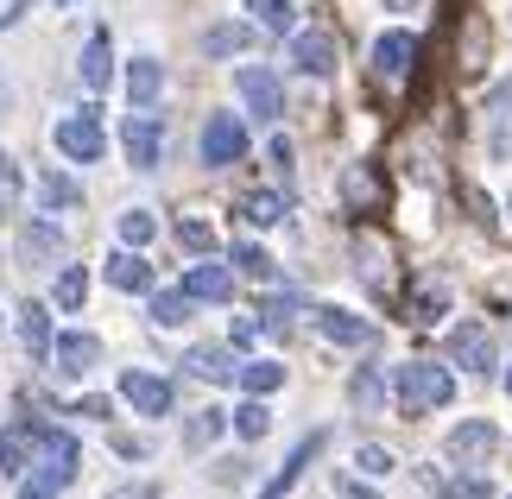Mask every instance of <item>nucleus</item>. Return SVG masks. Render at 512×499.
I'll list each match as a JSON object with an SVG mask.
<instances>
[{
  "label": "nucleus",
  "instance_id": "f257e3e1",
  "mask_svg": "<svg viewBox=\"0 0 512 499\" xmlns=\"http://www.w3.org/2000/svg\"><path fill=\"white\" fill-rule=\"evenodd\" d=\"M392 398H399L405 417H424V411H443L456 398V373L437 367V361H405L392 373Z\"/></svg>",
  "mask_w": 512,
  "mask_h": 499
},
{
  "label": "nucleus",
  "instance_id": "f03ea898",
  "mask_svg": "<svg viewBox=\"0 0 512 499\" xmlns=\"http://www.w3.org/2000/svg\"><path fill=\"white\" fill-rule=\"evenodd\" d=\"M76 468H83L76 436H70V430H38V455H32V474H38V481L64 493V487L76 481Z\"/></svg>",
  "mask_w": 512,
  "mask_h": 499
},
{
  "label": "nucleus",
  "instance_id": "7ed1b4c3",
  "mask_svg": "<svg viewBox=\"0 0 512 499\" xmlns=\"http://www.w3.org/2000/svg\"><path fill=\"white\" fill-rule=\"evenodd\" d=\"M57 152L70 158V165H95V158L108 152V133H102V121H95V108H83V114H70V121H57Z\"/></svg>",
  "mask_w": 512,
  "mask_h": 499
},
{
  "label": "nucleus",
  "instance_id": "20e7f679",
  "mask_svg": "<svg viewBox=\"0 0 512 499\" xmlns=\"http://www.w3.org/2000/svg\"><path fill=\"white\" fill-rule=\"evenodd\" d=\"M234 89H241V102L253 121H279L285 114V89H279V76H272L266 64H241L234 70Z\"/></svg>",
  "mask_w": 512,
  "mask_h": 499
},
{
  "label": "nucleus",
  "instance_id": "39448f33",
  "mask_svg": "<svg viewBox=\"0 0 512 499\" xmlns=\"http://www.w3.org/2000/svg\"><path fill=\"white\" fill-rule=\"evenodd\" d=\"M449 361L468 367V373H494V367H500V354H494V335H487V323L462 316V323L449 329Z\"/></svg>",
  "mask_w": 512,
  "mask_h": 499
},
{
  "label": "nucleus",
  "instance_id": "423d86ee",
  "mask_svg": "<svg viewBox=\"0 0 512 499\" xmlns=\"http://www.w3.org/2000/svg\"><path fill=\"white\" fill-rule=\"evenodd\" d=\"M121 146H127V165H133V171H159V152H165V127H159V114H152V108L127 114Z\"/></svg>",
  "mask_w": 512,
  "mask_h": 499
},
{
  "label": "nucleus",
  "instance_id": "0eeeda50",
  "mask_svg": "<svg viewBox=\"0 0 512 499\" xmlns=\"http://www.w3.org/2000/svg\"><path fill=\"white\" fill-rule=\"evenodd\" d=\"M494 449H500V430L487 424V417H468V424H456V430L443 436V455H449V462H462V468H481Z\"/></svg>",
  "mask_w": 512,
  "mask_h": 499
},
{
  "label": "nucleus",
  "instance_id": "6e6552de",
  "mask_svg": "<svg viewBox=\"0 0 512 499\" xmlns=\"http://www.w3.org/2000/svg\"><path fill=\"white\" fill-rule=\"evenodd\" d=\"M241 158H247V127L234 121V114H209V127H203V165L222 171V165H241Z\"/></svg>",
  "mask_w": 512,
  "mask_h": 499
},
{
  "label": "nucleus",
  "instance_id": "1a4fd4ad",
  "mask_svg": "<svg viewBox=\"0 0 512 499\" xmlns=\"http://www.w3.org/2000/svg\"><path fill=\"white\" fill-rule=\"evenodd\" d=\"M310 323H317V335H323V342H336V348H367L373 342V323H367V316L336 310V304L310 310Z\"/></svg>",
  "mask_w": 512,
  "mask_h": 499
},
{
  "label": "nucleus",
  "instance_id": "9d476101",
  "mask_svg": "<svg viewBox=\"0 0 512 499\" xmlns=\"http://www.w3.org/2000/svg\"><path fill=\"white\" fill-rule=\"evenodd\" d=\"M95 361H102V335H89V329H70V335H57V342H51V367L70 373V379H83Z\"/></svg>",
  "mask_w": 512,
  "mask_h": 499
},
{
  "label": "nucleus",
  "instance_id": "9b49d317",
  "mask_svg": "<svg viewBox=\"0 0 512 499\" xmlns=\"http://www.w3.org/2000/svg\"><path fill=\"white\" fill-rule=\"evenodd\" d=\"M121 398H127L140 417H165V411H171V386H165L159 373H140V367L121 373Z\"/></svg>",
  "mask_w": 512,
  "mask_h": 499
},
{
  "label": "nucleus",
  "instance_id": "f8f14e48",
  "mask_svg": "<svg viewBox=\"0 0 512 499\" xmlns=\"http://www.w3.org/2000/svg\"><path fill=\"white\" fill-rule=\"evenodd\" d=\"M291 64H298L304 76H329L336 70V32H323V26L291 32Z\"/></svg>",
  "mask_w": 512,
  "mask_h": 499
},
{
  "label": "nucleus",
  "instance_id": "ddd939ff",
  "mask_svg": "<svg viewBox=\"0 0 512 499\" xmlns=\"http://www.w3.org/2000/svg\"><path fill=\"white\" fill-rule=\"evenodd\" d=\"M411 57H418V38L411 32H380V45H373V76H380V83H405Z\"/></svg>",
  "mask_w": 512,
  "mask_h": 499
},
{
  "label": "nucleus",
  "instance_id": "4468645a",
  "mask_svg": "<svg viewBox=\"0 0 512 499\" xmlns=\"http://www.w3.org/2000/svg\"><path fill=\"white\" fill-rule=\"evenodd\" d=\"M317 455H323V430H310V436H304V443H298V449H291V455H285V468H279V474H272V481L260 487V499H285L291 487H298V474H304L310 462H317Z\"/></svg>",
  "mask_w": 512,
  "mask_h": 499
},
{
  "label": "nucleus",
  "instance_id": "2eb2a0df",
  "mask_svg": "<svg viewBox=\"0 0 512 499\" xmlns=\"http://www.w3.org/2000/svg\"><path fill=\"white\" fill-rule=\"evenodd\" d=\"M184 373H196L203 386H234V379H241V367H234V354H228V348H209V342L184 354Z\"/></svg>",
  "mask_w": 512,
  "mask_h": 499
},
{
  "label": "nucleus",
  "instance_id": "dca6fc26",
  "mask_svg": "<svg viewBox=\"0 0 512 499\" xmlns=\"http://www.w3.org/2000/svg\"><path fill=\"white\" fill-rule=\"evenodd\" d=\"M19 259H26V266H51V259H64V234L32 215V222L19 228Z\"/></svg>",
  "mask_w": 512,
  "mask_h": 499
},
{
  "label": "nucleus",
  "instance_id": "f3484780",
  "mask_svg": "<svg viewBox=\"0 0 512 499\" xmlns=\"http://www.w3.org/2000/svg\"><path fill=\"white\" fill-rule=\"evenodd\" d=\"M38 430H45V424H13L7 436H0V474H7V481H19L26 462L38 455Z\"/></svg>",
  "mask_w": 512,
  "mask_h": 499
},
{
  "label": "nucleus",
  "instance_id": "a211bd4d",
  "mask_svg": "<svg viewBox=\"0 0 512 499\" xmlns=\"http://www.w3.org/2000/svg\"><path fill=\"white\" fill-rule=\"evenodd\" d=\"M184 291L196 297V304H228V297H234V272H228V266H209V259H203V266L184 272Z\"/></svg>",
  "mask_w": 512,
  "mask_h": 499
},
{
  "label": "nucleus",
  "instance_id": "6ab92c4d",
  "mask_svg": "<svg viewBox=\"0 0 512 499\" xmlns=\"http://www.w3.org/2000/svg\"><path fill=\"white\" fill-rule=\"evenodd\" d=\"M19 342H26L32 361H51V342H57V335H51V310L38 304V297H32V304H19Z\"/></svg>",
  "mask_w": 512,
  "mask_h": 499
},
{
  "label": "nucleus",
  "instance_id": "aec40b11",
  "mask_svg": "<svg viewBox=\"0 0 512 499\" xmlns=\"http://www.w3.org/2000/svg\"><path fill=\"white\" fill-rule=\"evenodd\" d=\"M127 95H133V108H152L165 95V64L159 57H133L127 64Z\"/></svg>",
  "mask_w": 512,
  "mask_h": 499
},
{
  "label": "nucleus",
  "instance_id": "412c9836",
  "mask_svg": "<svg viewBox=\"0 0 512 499\" xmlns=\"http://www.w3.org/2000/svg\"><path fill=\"white\" fill-rule=\"evenodd\" d=\"M108 285H114V291H152V266L140 259V247L108 253Z\"/></svg>",
  "mask_w": 512,
  "mask_h": 499
},
{
  "label": "nucleus",
  "instance_id": "4be33fe9",
  "mask_svg": "<svg viewBox=\"0 0 512 499\" xmlns=\"http://www.w3.org/2000/svg\"><path fill=\"white\" fill-rule=\"evenodd\" d=\"M247 45H253V26H241V19H222V26L203 32V51L209 57H241Z\"/></svg>",
  "mask_w": 512,
  "mask_h": 499
},
{
  "label": "nucleus",
  "instance_id": "5701e85b",
  "mask_svg": "<svg viewBox=\"0 0 512 499\" xmlns=\"http://www.w3.org/2000/svg\"><path fill=\"white\" fill-rule=\"evenodd\" d=\"M83 89H108V76H114V51H108V32H95L89 45H83Z\"/></svg>",
  "mask_w": 512,
  "mask_h": 499
},
{
  "label": "nucleus",
  "instance_id": "b1692460",
  "mask_svg": "<svg viewBox=\"0 0 512 499\" xmlns=\"http://www.w3.org/2000/svg\"><path fill=\"white\" fill-rule=\"evenodd\" d=\"M348 398H354V411H380L386 405V379H380V367H361V373H354L348 379Z\"/></svg>",
  "mask_w": 512,
  "mask_h": 499
},
{
  "label": "nucleus",
  "instance_id": "393cba45",
  "mask_svg": "<svg viewBox=\"0 0 512 499\" xmlns=\"http://www.w3.org/2000/svg\"><path fill=\"white\" fill-rule=\"evenodd\" d=\"M38 203H45V209H76V203H83V190H76V177L45 171V177H38Z\"/></svg>",
  "mask_w": 512,
  "mask_h": 499
},
{
  "label": "nucleus",
  "instance_id": "a878e982",
  "mask_svg": "<svg viewBox=\"0 0 512 499\" xmlns=\"http://www.w3.org/2000/svg\"><path fill=\"white\" fill-rule=\"evenodd\" d=\"M241 215L253 228H272V222H285V196L279 190H253V196H241Z\"/></svg>",
  "mask_w": 512,
  "mask_h": 499
},
{
  "label": "nucleus",
  "instance_id": "bb28decb",
  "mask_svg": "<svg viewBox=\"0 0 512 499\" xmlns=\"http://www.w3.org/2000/svg\"><path fill=\"white\" fill-rule=\"evenodd\" d=\"M241 386H247V398H272L285 386V367L279 361H247L241 367Z\"/></svg>",
  "mask_w": 512,
  "mask_h": 499
},
{
  "label": "nucleus",
  "instance_id": "cd10ccee",
  "mask_svg": "<svg viewBox=\"0 0 512 499\" xmlns=\"http://www.w3.org/2000/svg\"><path fill=\"white\" fill-rule=\"evenodd\" d=\"M190 304H196L190 291H159V297H152V323H159V329H184Z\"/></svg>",
  "mask_w": 512,
  "mask_h": 499
},
{
  "label": "nucleus",
  "instance_id": "c85d7f7f",
  "mask_svg": "<svg viewBox=\"0 0 512 499\" xmlns=\"http://www.w3.org/2000/svg\"><path fill=\"white\" fill-rule=\"evenodd\" d=\"M83 304H89V272L64 266V272H57V310H83Z\"/></svg>",
  "mask_w": 512,
  "mask_h": 499
},
{
  "label": "nucleus",
  "instance_id": "c756f323",
  "mask_svg": "<svg viewBox=\"0 0 512 499\" xmlns=\"http://www.w3.org/2000/svg\"><path fill=\"white\" fill-rule=\"evenodd\" d=\"M234 430H241L247 443H260V436L272 430V411H266V398H247V405L234 411Z\"/></svg>",
  "mask_w": 512,
  "mask_h": 499
},
{
  "label": "nucleus",
  "instance_id": "7c9ffc66",
  "mask_svg": "<svg viewBox=\"0 0 512 499\" xmlns=\"http://www.w3.org/2000/svg\"><path fill=\"white\" fill-rule=\"evenodd\" d=\"M177 247L184 253H215V228L203 215H184V222H177Z\"/></svg>",
  "mask_w": 512,
  "mask_h": 499
},
{
  "label": "nucleus",
  "instance_id": "2f4dec72",
  "mask_svg": "<svg viewBox=\"0 0 512 499\" xmlns=\"http://www.w3.org/2000/svg\"><path fill=\"white\" fill-rule=\"evenodd\" d=\"M247 13H260V26H266V32H291V26H298L291 0H247Z\"/></svg>",
  "mask_w": 512,
  "mask_h": 499
},
{
  "label": "nucleus",
  "instance_id": "473e14b6",
  "mask_svg": "<svg viewBox=\"0 0 512 499\" xmlns=\"http://www.w3.org/2000/svg\"><path fill=\"white\" fill-rule=\"evenodd\" d=\"M222 430H228V411H196V424L184 430V443H190V449H203V443H215Z\"/></svg>",
  "mask_w": 512,
  "mask_h": 499
},
{
  "label": "nucleus",
  "instance_id": "72a5a7b5",
  "mask_svg": "<svg viewBox=\"0 0 512 499\" xmlns=\"http://www.w3.org/2000/svg\"><path fill=\"white\" fill-rule=\"evenodd\" d=\"M354 468H361V474H373V481H386V474L399 468V462H392V449H380V443H361V449H354Z\"/></svg>",
  "mask_w": 512,
  "mask_h": 499
},
{
  "label": "nucleus",
  "instance_id": "f704fd0d",
  "mask_svg": "<svg viewBox=\"0 0 512 499\" xmlns=\"http://www.w3.org/2000/svg\"><path fill=\"white\" fill-rule=\"evenodd\" d=\"M152 234H159V222H152V209H127V215H121V241H127V247H146Z\"/></svg>",
  "mask_w": 512,
  "mask_h": 499
},
{
  "label": "nucleus",
  "instance_id": "c9c22d12",
  "mask_svg": "<svg viewBox=\"0 0 512 499\" xmlns=\"http://www.w3.org/2000/svg\"><path fill=\"white\" fill-rule=\"evenodd\" d=\"M443 304H449V291H443V285H424L418 297H411V323H437Z\"/></svg>",
  "mask_w": 512,
  "mask_h": 499
},
{
  "label": "nucleus",
  "instance_id": "e433bc0d",
  "mask_svg": "<svg viewBox=\"0 0 512 499\" xmlns=\"http://www.w3.org/2000/svg\"><path fill=\"white\" fill-rule=\"evenodd\" d=\"M19 184H26V177H19V165H13V152H0V215H7V209L19 203Z\"/></svg>",
  "mask_w": 512,
  "mask_h": 499
},
{
  "label": "nucleus",
  "instance_id": "4c0bfd02",
  "mask_svg": "<svg viewBox=\"0 0 512 499\" xmlns=\"http://www.w3.org/2000/svg\"><path fill=\"white\" fill-rule=\"evenodd\" d=\"M234 266H241L247 278H272V253L247 241V247H234Z\"/></svg>",
  "mask_w": 512,
  "mask_h": 499
},
{
  "label": "nucleus",
  "instance_id": "58836bf2",
  "mask_svg": "<svg viewBox=\"0 0 512 499\" xmlns=\"http://www.w3.org/2000/svg\"><path fill=\"white\" fill-rule=\"evenodd\" d=\"M266 335V316H241V323H234V348H253Z\"/></svg>",
  "mask_w": 512,
  "mask_h": 499
},
{
  "label": "nucleus",
  "instance_id": "ea45409f",
  "mask_svg": "<svg viewBox=\"0 0 512 499\" xmlns=\"http://www.w3.org/2000/svg\"><path fill=\"white\" fill-rule=\"evenodd\" d=\"M443 493L449 499H494V493H487V481H475V474H468V481H449Z\"/></svg>",
  "mask_w": 512,
  "mask_h": 499
},
{
  "label": "nucleus",
  "instance_id": "a19ab883",
  "mask_svg": "<svg viewBox=\"0 0 512 499\" xmlns=\"http://www.w3.org/2000/svg\"><path fill=\"white\" fill-rule=\"evenodd\" d=\"M19 499H57V487H45V481L32 474V481H19Z\"/></svg>",
  "mask_w": 512,
  "mask_h": 499
},
{
  "label": "nucleus",
  "instance_id": "79ce46f5",
  "mask_svg": "<svg viewBox=\"0 0 512 499\" xmlns=\"http://www.w3.org/2000/svg\"><path fill=\"white\" fill-rule=\"evenodd\" d=\"M487 108H494L500 121H512V83H500V89H494V102H487Z\"/></svg>",
  "mask_w": 512,
  "mask_h": 499
},
{
  "label": "nucleus",
  "instance_id": "37998d69",
  "mask_svg": "<svg viewBox=\"0 0 512 499\" xmlns=\"http://www.w3.org/2000/svg\"><path fill=\"white\" fill-rule=\"evenodd\" d=\"M26 7H32V0H0V26H13V19L26 13Z\"/></svg>",
  "mask_w": 512,
  "mask_h": 499
},
{
  "label": "nucleus",
  "instance_id": "c03bdc74",
  "mask_svg": "<svg viewBox=\"0 0 512 499\" xmlns=\"http://www.w3.org/2000/svg\"><path fill=\"white\" fill-rule=\"evenodd\" d=\"M108 499H159V493H152V487H114Z\"/></svg>",
  "mask_w": 512,
  "mask_h": 499
},
{
  "label": "nucleus",
  "instance_id": "a18cd8bd",
  "mask_svg": "<svg viewBox=\"0 0 512 499\" xmlns=\"http://www.w3.org/2000/svg\"><path fill=\"white\" fill-rule=\"evenodd\" d=\"M506 398H512V367H506Z\"/></svg>",
  "mask_w": 512,
  "mask_h": 499
},
{
  "label": "nucleus",
  "instance_id": "49530a36",
  "mask_svg": "<svg viewBox=\"0 0 512 499\" xmlns=\"http://www.w3.org/2000/svg\"><path fill=\"white\" fill-rule=\"evenodd\" d=\"M386 7H411V0H386Z\"/></svg>",
  "mask_w": 512,
  "mask_h": 499
},
{
  "label": "nucleus",
  "instance_id": "de8ad7c7",
  "mask_svg": "<svg viewBox=\"0 0 512 499\" xmlns=\"http://www.w3.org/2000/svg\"><path fill=\"white\" fill-rule=\"evenodd\" d=\"M57 7H76V0H57Z\"/></svg>",
  "mask_w": 512,
  "mask_h": 499
}]
</instances>
